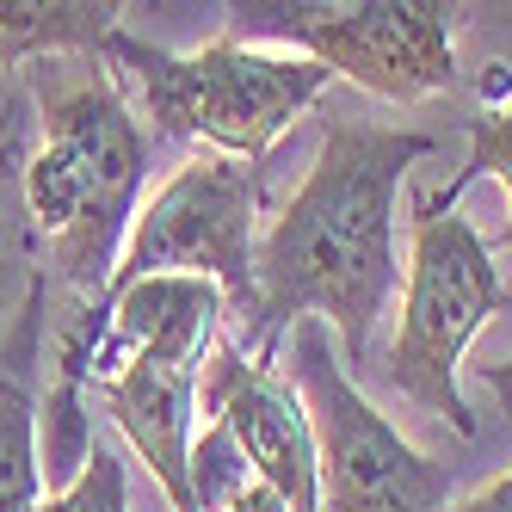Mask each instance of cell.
I'll list each match as a JSON object with an SVG mask.
<instances>
[{
	"label": "cell",
	"instance_id": "2e32d148",
	"mask_svg": "<svg viewBox=\"0 0 512 512\" xmlns=\"http://www.w3.org/2000/svg\"><path fill=\"white\" fill-rule=\"evenodd\" d=\"M482 383H488V395H494V408L512 420V358H500V364H482Z\"/></svg>",
	"mask_w": 512,
	"mask_h": 512
},
{
	"label": "cell",
	"instance_id": "6da1fadb",
	"mask_svg": "<svg viewBox=\"0 0 512 512\" xmlns=\"http://www.w3.org/2000/svg\"><path fill=\"white\" fill-rule=\"evenodd\" d=\"M438 142L426 130L327 118L303 186L253 241V327L241 352L278 364L290 321L321 315L346 340V371L371 352L377 321L401 290L395 192Z\"/></svg>",
	"mask_w": 512,
	"mask_h": 512
},
{
	"label": "cell",
	"instance_id": "4fadbf2b",
	"mask_svg": "<svg viewBox=\"0 0 512 512\" xmlns=\"http://www.w3.org/2000/svg\"><path fill=\"white\" fill-rule=\"evenodd\" d=\"M482 173H494L506 186V229H500V247L512 253V105H488V112L469 118V167L451 179V192L463 198V186H475Z\"/></svg>",
	"mask_w": 512,
	"mask_h": 512
},
{
	"label": "cell",
	"instance_id": "7c38bea8",
	"mask_svg": "<svg viewBox=\"0 0 512 512\" xmlns=\"http://www.w3.org/2000/svg\"><path fill=\"white\" fill-rule=\"evenodd\" d=\"M38 512H130V463L105 445V438H93L81 469L68 475L56 494H44Z\"/></svg>",
	"mask_w": 512,
	"mask_h": 512
},
{
	"label": "cell",
	"instance_id": "5bb4252c",
	"mask_svg": "<svg viewBox=\"0 0 512 512\" xmlns=\"http://www.w3.org/2000/svg\"><path fill=\"white\" fill-rule=\"evenodd\" d=\"M216 512H290L284 506V494L272 488V482H260V475H247V482L223 500V506H216Z\"/></svg>",
	"mask_w": 512,
	"mask_h": 512
},
{
	"label": "cell",
	"instance_id": "8fae6325",
	"mask_svg": "<svg viewBox=\"0 0 512 512\" xmlns=\"http://www.w3.org/2000/svg\"><path fill=\"white\" fill-rule=\"evenodd\" d=\"M31 155V105L13 81V68H0V327L19 309L13 303V284L25 290L44 266L31 260V216L19 198V167Z\"/></svg>",
	"mask_w": 512,
	"mask_h": 512
},
{
	"label": "cell",
	"instance_id": "30bf717a",
	"mask_svg": "<svg viewBox=\"0 0 512 512\" xmlns=\"http://www.w3.org/2000/svg\"><path fill=\"white\" fill-rule=\"evenodd\" d=\"M124 0H0V68L31 56H99L118 31Z\"/></svg>",
	"mask_w": 512,
	"mask_h": 512
},
{
	"label": "cell",
	"instance_id": "8992f818",
	"mask_svg": "<svg viewBox=\"0 0 512 512\" xmlns=\"http://www.w3.org/2000/svg\"><path fill=\"white\" fill-rule=\"evenodd\" d=\"M278 371L297 383L309 432H315L321 512H445L451 506V469L414 451L395 432V420L371 408V395L340 364L334 327L321 315L284 327Z\"/></svg>",
	"mask_w": 512,
	"mask_h": 512
},
{
	"label": "cell",
	"instance_id": "5b68a950",
	"mask_svg": "<svg viewBox=\"0 0 512 512\" xmlns=\"http://www.w3.org/2000/svg\"><path fill=\"white\" fill-rule=\"evenodd\" d=\"M223 13L235 44H284L395 105L457 81L463 0H223Z\"/></svg>",
	"mask_w": 512,
	"mask_h": 512
},
{
	"label": "cell",
	"instance_id": "9c48e42d",
	"mask_svg": "<svg viewBox=\"0 0 512 512\" xmlns=\"http://www.w3.org/2000/svg\"><path fill=\"white\" fill-rule=\"evenodd\" d=\"M44 334H50V266L25 284L0 327V512H38L44 500Z\"/></svg>",
	"mask_w": 512,
	"mask_h": 512
},
{
	"label": "cell",
	"instance_id": "7a4b0ae2",
	"mask_svg": "<svg viewBox=\"0 0 512 512\" xmlns=\"http://www.w3.org/2000/svg\"><path fill=\"white\" fill-rule=\"evenodd\" d=\"M31 112H38V142L19 167L31 235H44L50 278L105 309V284L149 179V130L112 68L44 81L31 93Z\"/></svg>",
	"mask_w": 512,
	"mask_h": 512
},
{
	"label": "cell",
	"instance_id": "3957f363",
	"mask_svg": "<svg viewBox=\"0 0 512 512\" xmlns=\"http://www.w3.org/2000/svg\"><path fill=\"white\" fill-rule=\"evenodd\" d=\"M99 56L112 62L118 81L136 87V112L149 118L155 136L204 142L210 155H235L253 167L334 81V68H321L315 56H297V50L266 56L253 44L216 38L192 56H179V50L130 38L124 25L99 44Z\"/></svg>",
	"mask_w": 512,
	"mask_h": 512
},
{
	"label": "cell",
	"instance_id": "52a82bcc",
	"mask_svg": "<svg viewBox=\"0 0 512 512\" xmlns=\"http://www.w3.org/2000/svg\"><path fill=\"white\" fill-rule=\"evenodd\" d=\"M260 210L266 186L260 167L235 161V155H192L167 186L136 204L124 253L105 284V303L130 290L136 278H161V272H192L223 290L229 327L241 340L253 327V241H260Z\"/></svg>",
	"mask_w": 512,
	"mask_h": 512
},
{
	"label": "cell",
	"instance_id": "9a60e30c",
	"mask_svg": "<svg viewBox=\"0 0 512 512\" xmlns=\"http://www.w3.org/2000/svg\"><path fill=\"white\" fill-rule=\"evenodd\" d=\"M445 512H512V469H500L488 488H475L469 500H451Z\"/></svg>",
	"mask_w": 512,
	"mask_h": 512
},
{
	"label": "cell",
	"instance_id": "ba28073f",
	"mask_svg": "<svg viewBox=\"0 0 512 512\" xmlns=\"http://www.w3.org/2000/svg\"><path fill=\"white\" fill-rule=\"evenodd\" d=\"M198 408L216 420L247 469L284 494L290 512H321V475H315V432L303 414V395L278 364L241 352L229 334H216L198 371Z\"/></svg>",
	"mask_w": 512,
	"mask_h": 512
},
{
	"label": "cell",
	"instance_id": "277c9868",
	"mask_svg": "<svg viewBox=\"0 0 512 512\" xmlns=\"http://www.w3.org/2000/svg\"><path fill=\"white\" fill-rule=\"evenodd\" d=\"M506 303L494 247L482 229L457 216V192H420L408 260H401V321L389 340L383 377L426 414H438L457 438H475V414L463 401V352Z\"/></svg>",
	"mask_w": 512,
	"mask_h": 512
}]
</instances>
